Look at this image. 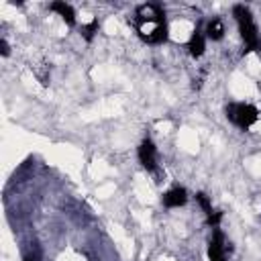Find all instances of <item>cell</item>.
Wrapping results in <instances>:
<instances>
[{
	"label": "cell",
	"mask_w": 261,
	"mask_h": 261,
	"mask_svg": "<svg viewBox=\"0 0 261 261\" xmlns=\"http://www.w3.org/2000/svg\"><path fill=\"white\" fill-rule=\"evenodd\" d=\"M135 27L143 41L151 45H161L167 41V20L165 10L157 2L141 4L135 12Z\"/></svg>",
	"instance_id": "1"
},
{
	"label": "cell",
	"mask_w": 261,
	"mask_h": 261,
	"mask_svg": "<svg viewBox=\"0 0 261 261\" xmlns=\"http://www.w3.org/2000/svg\"><path fill=\"white\" fill-rule=\"evenodd\" d=\"M232 16L237 20V27H239V33L245 41V51L243 53H249V51H261V39H259V33H257V24L253 20V14L247 6L243 4H234L232 6Z\"/></svg>",
	"instance_id": "2"
},
{
	"label": "cell",
	"mask_w": 261,
	"mask_h": 261,
	"mask_svg": "<svg viewBox=\"0 0 261 261\" xmlns=\"http://www.w3.org/2000/svg\"><path fill=\"white\" fill-rule=\"evenodd\" d=\"M224 114L232 124H237L243 130L251 128L259 120V110L249 102H230V104H226Z\"/></svg>",
	"instance_id": "3"
},
{
	"label": "cell",
	"mask_w": 261,
	"mask_h": 261,
	"mask_svg": "<svg viewBox=\"0 0 261 261\" xmlns=\"http://www.w3.org/2000/svg\"><path fill=\"white\" fill-rule=\"evenodd\" d=\"M139 161L147 171H155L157 169V147L151 139H143L139 149H137Z\"/></svg>",
	"instance_id": "4"
},
{
	"label": "cell",
	"mask_w": 261,
	"mask_h": 261,
	"mask_svg": "<svg viewBox=\"0 0 261 261\" xmlns=\"http://www.w3.org/2000/svg\"><path fill=\"white\" fill-rule=\"evenodd\" d=\"M161 202H163L165 208H179V206H184L188 202V192H186V188L175 186V188L167 190L161 196Z\"/></svg>",
	"instance_id": "5"
},
{
	"label": "cell",
	"mask_w": 261,
	"mask_h": 261,
	"mask_svg": "<svg viewBox=\"0 0 261 261\" xmlns=\"http://www.w3.org/2000/svg\"><path fill=\"white\" fill-rule=\"evenodd\" d=\"M208 259L224 261V234L220 228H214V232H212V239L208 243Z\"/></svg>",
	"instance_id": "6"
},
{
	"label": "cell",
	"mask_w": 261,
	"mask_h": 261,
	"mask_svg": "<svg viewBox=\"0 0 261 261\" xmlns=\"http://www.w3.org/2000/svg\"><path fill=\"white\" fill-rule=\"evenodd\" d=\"M188 51H190V55H192L194 59H198V57L204 55V51H206V35H204V31L196 29V31L192 33V37H190V41H188Z\"/></svg>",
	"instance_id": "7"
},
{
	"label": "cell",
	"mask_w": 261,
	"mask_h": 261,
	"mask_svg": "<svg viewBox=\"0 0 261 261\" xmlns=\"http://www.w3.org/2000/svg\"><path fill=\"white\" fill-rule=\"evenodd\" d=\"M53 12H57L69 27H75V10H73V6L71 4H67V2H61V0H57V2H53L51 6H49Z\"/></svg>",
	"instance_id": "8"
},
{
	"label": "cell",
	"mask_w": 261,
	"mask_h": 261,
	"mask_svg": "<svg viewBox=\"0 0 261 261\" xmlns=\"http://www.w3.org/2000/svg\"><path fill=\"white\" fill-rule=\"evenodd\" d=\"M204 35H206V39H210V41H222V37H224V22H222L220 18H210V20L206 22Z\"/></svg>",
	"instance_id": "9"
},
{
	"label": "cell",
	"mask_w": 261,
	"mask_h": 261,
	"mask_svg": "<svg viewBox=\"0 0 261 261\" xmlns=\"http://www.w3.org/2000/svg\"><path fill=\"white\" fill-rule=\"evenodd\" d=\"M98 29H100L98 18H92L88 24H82V37H84L86 41H92V39H94V35L98 33Z\"/></svg>",
	"instance_id": "10"
},
{
	"label": "cell",
	"mask_w": 261,
	"mask_h": 261,
	"mask_svg": "<svg viewBox=\"0 0 261 261\" xmlns=\"http://www.w3.org/2000/svg\"><path fill=\"white\" fill-rule=\"evenodd\" d=\"M196 202H198V206L206 212V216L214 212V210H212V202H210V198H208L204 192H198V194H196Z\"/></svg>",
	"instance_id": "11"
},
{
	"label": "cell",
	"mask_w": 261,
	"mask_h": 261,
	"mask_svg": "<svg viewBox=\"0 0 261 261\" xmlns=\"http://www.w3.org/2000/svg\"><path fill=\"white\" fill-rule=\"evenodd\" d=\"M220 220H222V212H220V210H214L212 214H208V224H210L212 228H218Z\"/></svg>",
	"instance_id": "12"
},
{
	"label": "cell",
	"mask_w": 261,
	"mask_h": 261,
	"mask_svg": "<svg viewBox=\"0 0 261 261\" xmlns=\"http://www.w3.org/2000/svg\"><path fill=\"white\" fill-rule=\"evenodd\" d=\"M8 53H10L8 41H6V39H0V55H2V57H8Z\"/></svg>",
	"instance_id": "13"
},
{
	"label": "cell",
	"mask_w": 261,
	"mask_h": 261,
	"mask_svg": "<svg viewBox=\"0 0 261 261\" xmlns=\"http://www.w3.org/2000/svg\"><path fill=\"white\" fill-rule=\"evenodd\" d=\"M22 261H37V259H35V257H33V255H27V257H24V259H22Z\"/></svg>",
	"instance_id": "14"
}]
</instances>
